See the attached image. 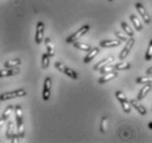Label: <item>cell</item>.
<instances>
[{
	"label": "cell",
	"mask_w": 152,
	"mask_h": 143,
	"mask_svg": "<svg viewBox=\"0 0 152 143\" xmlns=\"http://www.w3.org/2000/svg\"><path fill=\"white\" fill-rule=\"evenodd\" d=\"M121 28H123V30L126 32V34H127L129 38H132V36H134V34H135V33H134V31H132V29L130 28V27H129L126 22H121Z\"/></svg>",
	"instance_id": "25"
},
{
	"label": "cell",
	"mask_w": 152,
	"mask_h": 143,
	"mask_svg": "<svg viewBox=\"0 0 152 143\" xmlns=\"http://www.w3.org/2000/svg\"><path fill=\"white\" fill-rule=\"evenodd\" d=\"M135 42L136 41H135V38H134V36L128 39V41H126V45H125V47L123 49L121 54H119V59H125L126 57H127V55L129 54L130 50L132 49V46H134Z\"/></svg>",
	"instance_id": "7"
},
{
	"label": "cell",
	"mask_w": 152,
	"mask_h": 143,
	"mask_svg": "<svg viewBox=\"0 0 152 143\" xmlns=\"http://www.w3.org/2000/svg\"><path fill=\"white\" fill-rule=\"evenodd\" d=\"M115 70V66H112V65H110V66H104L102 67L100 70V73L101 74H107V73H111V72H114Z\"/></svg>",
	"instance_id": "29"
},
{
	"label": "cell",
	"mask_w": 152,
	"mask_h": 143,
	"mask_svg": "<svg viewBox=\"0 0 152 143\" xmlns=\"http://www.w3.org/2000/svg\"><path fill=\"white\" fill-rule=\"evenodd\" d=\"M44 30H45V24L42 21L37 22V24H36V34H35V43L36 44H41L42 41H43Z\"/></svg>",
	"instance_id": "8"
},
{
	"label": "cell",
	"mask_w": 152,
	"mask_h": 143,
	"mask_svg": "<svg viewBox=\"0 0 152 143\" xmlns=\"http://www.w3.org/2000/svg\"><path fill=\"white\" fill-rule=\"evenodd\" d=\"M148 126H149V128H150V129L152 130V122H149V124H148Z\"/></svg>",
	"instance_id": "32"
},
{
	"label": "cell",
	"mask_w": 152,
	"mask_h": 143,
	"mask_svg": "<svg viewBox=\"0 0 152 143\" xmlns=\"http://www.w3.org/2000/svg\"><path fill=\"white\" fill-rule=\"evenodd\" d=\"M108 1H113V0H108Z\"/></svg>",
	"instance_id": "33"
},
{
	"label": "cell",
	"mask_w": 152,
	"mask_h": 143,
	"mask_svg": "<svg viewBox=\"0 0 152 143\" xmlns=\"http://www.w3.org/2000/svg\"><path fill=\"white\" fill-rule=\"evenodd\" d=\"M99 53H100V49H99V47H92V50L89 52V54L83 59V62H84L86 64L90 63L91 61H92V59H93L94 57L99 54Z\"/></svg>",
	"instance_id": "15"
},
{
	"label": "cell",
	"mask_w": 152,
	"mask_h": 143,
	"mask_svg": "<svg viewBox=\"0 0 152 143\" xmlns=\"http://www.w3.org/2000/svg\"><path fill=\"white\" fill-rule=\"evenodd\" d=\"M26 95V90L21 88V89H17V90L13 91H8V93H2L0 95V100L4 101L8 100V99H11V98H17V97H24Z\"/></svg>",
	"instance_id": "4"
},
{
	"label": "cell",
	"mask_w": 152,
	"mask_h": 143,
	"mask_svg": "<svg viewBox=\"0 0 152 143\" xmlns=\"http://www.w3.org/2000/svg\"><path fill=\"white\" fill-rule=\"evenodd\" d=\"M15 119H17V128H18V134L21 138H24V122H23V112H22V107L20 105L15 106Z\"/></svg>",
	"instance_id": "1"
},
{
	"label": "cell",
	"mask_w": 152,
	"mask_h": 143,
	"mask_svg": "<svg viewBox=\"0 0 152 143\" xmlns=\"http://www.w3.org/2000/svg\"><path fill=\"white\" fill-rule=\"evenodd\" d=\"M14 109H15V107H13V106H8L7 108L4 110L2 115H1V121H7V119L9 118V116L11 115V112L13 111Z\"/></svg>",
	"instance_id": "20"
},
{
	"label": "cell",
	"mask_w": 152,
	"mask_h": 143,
	"mask_svg": "<svg viewBox=\"0 0 152 143\" xmlns=\"http://www.w3.org/2000/svg\"><path fill=\"white\" fill-rule=\"evenodd\" d=\"M129 18H130V21L132 22V24H134V27H135L136 30H137V31H141V30H142V24H141V22L139 21L138 18L136 17L135 14H130V16H129Z\"/></svg>",
	"instance_id": "19"
},
{
	"label": "cell",
	"mask_w": 152,
	"mask_h": 143,
	"mask_svg": "<svg viewBox=\"0 0 152 143\" xmlns=\"http://www.w3.org/2000/svg\"><path fill=\"white\" fill-rule=\"evenodd\" d=\"M50 91H52V78L47 76L44 80V88H43V99L45 101L49 100Z\"/></svg>",
	"instance_id": "6"
},
{
	"label": "cell",
	"mask_w": 152,
	"mask_h": 143,
	"mask_svg": "<svg viewBox=\"0 0 152 143\" xmlns=\"http://www.w3.org/2000/svg\"><path fill=\"white\" fill-rule=\"evenodd\" d=\"M114 56H110V57H106V59H101L100 62L97 64H95L93 66V70H100L102 67H104V66H106L107 64H110V63H112L113 61H114Z\"/></svg>",
	"instance_id": "14"
},
{
	"label": "cell",
	"mask_w": 152,
	"mask_h": 143,
	"mask_svg": "<svg viewBox=\"0 0 152 143\" xmlns=\"http://www.w3.org/2000/svg\"><path fill=\"white\" fill-rule=\"evenodd\" d=\"M45 46H46V51H47V54H48L50 57L55 55V47H54V44L52 43L50 41V39L49 38H46L45 39Z\"/></svg>",
	"instance_id": "17"
},
{
	"label": "cell",
	"mask_w": 152,
	"mask_h": 143,
	"mask_svg": "<svg viewBox=\"0 0 152 143\" xmlns=\"http://www.w3.org/2000/svg\"><path fill=\"white\" fill-rule=\"evenodd\" d=\"M90 24H84L82 25L81 28L78 30V31L76 32V33H73V34H71L69 36V38H67L66 40V43L67 44H71V43H75L77 41V40H79L82 35H84L86 33H88V32L90 31Z\"/></svg>",
	"instance_id": "2"
},
{
	"label": "cell",
	"mask_w": 152,
	"mask_h": 143,
	"mask_svg": "<svg viewBox=\"0 0 152 143\" xmlns=\"http://www.w3.org/2000/svg\"><path fill=\"white\" fill-rule=\"evenodd\" d=\"M21 64L20 59H9L4 64V68H11V67H17Z\"/></svg>",
	"instance_id": "18"
},
{
	"label": "cell",
	"mask_w": 152,
	"mask_h": 143,
	"mask_svg": "<svg viewBox=\"0 0 152 143\" xmlns=\"http://www.w3.org/2000/svg\"><path fill=\"white\" fill-rule=\"evenodd\" d=\"M115 96H116V98L118 99V101L121 102V108H123V110H124V112H126V113H129V112L132 111V108H130V101H128L127 97H126V95L123 93V91L121 90H117L116 93H115Z\"/></svg>",
	"instance_id": "3"
},
{
	"label": "cell",
	"mask_w": 152,
	"mask_h": 143,
	"mask_svg": "<svg viewBox=\"0 0 152 143\" xmlns=\"http://www.w3.org/2000/svg\"><path fill=\"white\" fill-rule=\"evenodd\" d=\"M135 7H136V9L138 10L139 14H140L141 18L143 19V22H145V24H149V23L151 22V18H150V16L148 14V12H147V10H145V8L143 7V4L138 2V4H136Z\"/></svg>",
	"instance_id": "9"
},
{
	"label": "cell",
	"mask_w": 152,
	"mask_h": 143,
	"mask_svg": "<svg viewBox=\"0 0 152 143\" xmlns=\"http://www.w3.org/2000/svg\"><path fill=\"white\" fill-rule=\"evenodd\" d=\"M115 66V70H130V63H128V62H121V63H117L114 65Z\"/></svg>",
	"instance_id": "21"
},
{
	"label": "cell",
	"mask_w": 152,
	"mask_h": 143,
	"mask_svg": "<svg viewBox=\"0 0 152 143\" xmlns=\"http://www.w3.org/2000/svg\"><path fill=\"white\" fill-rule=\"evenodd\" d=\"M145 61H151L152 59V39L150 40L149 46H148V49H147V52H145Z\"/></svg>",
	"instance_id": "28"
},
{
	"label": "cell",
	"mask_w": 152,
	"mask_h": 143,
	"mask_svg": "<svg viewBox=\"0 0 152 143\" xmlns=\"http://www.w3.org/2000/svg\"><path fill=\"white\" fill-rule=\"evenodd\" d=\"M55 68H57V70H60L61 73H64L65 75H67V76H69L70 78H72V79H78V74L73 70H71V68H69L68 66H66L65 64L60 63V62H56Z\"/></svg>",
	"instance_id": "5"
},
{
	"label": "cell",
	"mask_w": 152,
	"mask_h": 143,
	"mask_svg": "<svg viewBox=\"0 0 152 143\" xmlns=\"http://www.w3.org/2000/svg\"><path fill=\"white\" fill-rule=\"evenodd\" d=\"M121 40H104L102 42H100L101 47H115V46L121 45Z\"/></svg>",
	"instance_id": "13"
},
{
	"label": "cell",
	"mask_w": 152,
	"mask_h": 143,
	"mask_svg": "<svg viewBox=\"0 0 152 143\" xmlns=\"http://www.w3.org/2000/svg\"><path fill=\"white\" fill-rule=\"evenodd\" d=\"M140 100H138L137 98H134V99H132L130 100V104H132V106L134 107V108L137 110V111L140 113V115H142V116H145V115H147V109L143 107V105H141L140 102H139Z\"/></svg>",
	"instance_id": "11"
},
{
	"label": "cell",
	"mask_w": 152,
	"mask_h": 143,
	"mask_svg": "<svg viewBox=\"0 0 152 143\" xmlns=\"http://www.w3.org/2000/svg\"><path fill=\"white\" fill-rule=\"evenodd\" d=\"M107 128H108V118L104 116L102 120H101V124H100V131L102 133H105L107 131Z\"/></svg>",
	"instance_id": "24"
},
{
	"label": "cell",
	"mask_w": 152,
	"mask_h": 143,
	"mask_svg": "<svg viewBox=\"0 0 152 143\" xmlns=\"http://www.w3.org/2000/svg\"><path fill=\"white\" fill-rule=\"evenodd\" d=\"M49 59H50V56L47 53L43 54V56H42V68L45 70L49 66Z\"/></svg>",
	"instance_id": "27"
},
{
	"label": "cell",
	"mask_w": 152,
	"mask_h": 143,
	"mask_svg": "<svg viewBox=\"0 0 152 143\" xmlns=\"http://www.w3.org/2000/svg\"><path fill=\"white\" fill-rule=\"evenodd\" d=\"M145 73H147V75H152V67H150V68H148V70H147V72H145Z\"/></svg>",
	"instance_id": "31"
},
{
	"label": "cell",
	"mask_w": 152,
	"mask_h": 143,
	"mask_svg": "<svg viewBox=\"0 0 152 143\" xmlns=\"http://www.w3.org/2000/svg\"><path fill=\"white\" fill-rule=\"evenodd\" d=\"M116 77H118L117 70H114V72H111V73H107V74H105L104 76L100 77L99 84H105V83H107V82H110V80H112V79H114V78H116Z\"/></svg>",
	"instance_id": "12"
},
{
	"label": "cell",
	"mask_w": 152,
	"mask_h": 143,
	"mask_svg": "<svg viewBox=\"0 0 152 143\" xmlns=\"http://www.w3.org/2000/svg\"><path fill=\"white\" fill-rule=\"evenodd\" d=\"M13 136H14L13 123H12V121H9V122H8V126H7V132H6V136H7L8 139L11 140Z\"/></svg>",
	"instance_id": "26"
},
{
	"label": "cell",
	"mask_w": 152,
	"mask_h": 143,
	"mask_svg": "<svg viewBox=\"0 0 152 143\" xmlns=\"http://www.w3.org/2000/svg\"><path fill=\"white\" fill-rule=\"evenodd\" d=\"M72 44L76 49H79V50H81V51H88V52H90L91 50H92V47H91L89 44H86V43L75 42V43H72Z\"/></svg>",
	"instance_id": "22"
},
{
	"label": "cell",
	"mask_w": 152,
	"mask_h": 143,
	"mask_svg": "<svg viewBox=\"0 0 152 143\" xmlns=\"http://www.w3.org/2000/svg\"><path fill=\"white\" fill-rule=\"evenodd\" d=\"M115 36L118 39V40H121V41H128V35L127 34H124V33H121V32H115Z\"/></svg>",
	"instance_id": "30"
},
{
	"label": "cell",
	"mask_w": 152,
	"mask_h": 143,
	"mask_svg": "<svg viewBox=\"0 0 152 143\" xmlns=\"http://www.w3.org/2000/svg\"><path fill=\"white\" fill-rule=\"evenodd\" d=\"M20 73V68L17 67H11V68H6V70H2L0 72V77H9V76H14V75H18Z\"/></svg>",
	"instance_id": "10"
},
{
	"label": "cell",
	"mask_w": 152,
	"mask_h": 143,
	"mask_svg": "<svg viewBox=\"0 0 152 143\" xmlns=\"http://www.w3.org/2000/svg\"><path fill=\"white\" fill-rule=\"evenodd\" d=\"M136 83L137 84H152V75L151 76H141V77H137L136 79Z\"/></svg>",
	"instance_id": "23"
},
{
	"label": "cell",
	"mask_w": 152,
	"mask_h": 143,
	"mask_svg": "<svg viewBox=\"0 0 152 143\" xmlns=\"http://www.w3.org/2000/svg\"><path fill=\"white\" fill-rule=\"evenodd\" d=\"M151 89H152V84H145L143 85V87H142L141 89H140V91H139L138 96H137V99H138V100H142V99L145 97V95L148 94Z\"/></svg>",
	"instance_id": "16"
}]
</instances>
